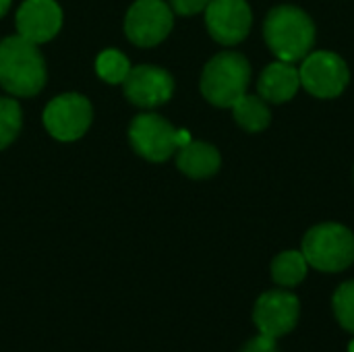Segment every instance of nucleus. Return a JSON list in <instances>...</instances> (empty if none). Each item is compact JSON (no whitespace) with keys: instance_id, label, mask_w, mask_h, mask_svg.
Listing matches in <instances>:
<instances>
[{"instance_id":"9d476101","label":"nucleus","mask_w":354,"mask_h":352,"mask_svg":"<svg viewBox=\"0 0 354 352\" xmlns=\"http://www.w3.org/2000/svg\"><path fill=\"white\" fill-rule=\"evenodd\" d=\"M205 23L216 41L234 46L251 29V8L245 0H209L205 6Z\"/></svg>"},{"instance_id":"6e6552de","label":"nucleus","mask_w":354,"mask_h":352,"mask_svg":"<svg viewBox=\"0 0 354 352\" xmlns=\"http://www.w3.org/2000/svg\"><path fill=\"white\" fill-rule=\"evenodd\" d=\"M172 25V8L164 0H137L124 19V31L129 39L141 48L164 41Z\"/></svg>"},{"instance_id":"dca6fc26","label":"nucleus","mask_w":354,"mask_h":352,"mask_svg":"<svg viewBox=\"0 0 354 352\" xmlns=\"http://www.w3.org/2000/svg\"><path fill=\"white\" fill-rule=\"evenodd\" d=\"M307 259L303 251H284L272 261V278L280 286L292 288L301 284L307 276Z\"/></svg>"},{"instance_id":"ddd939ff","label":"nucleus","mask_w":354,"mask_h":352,"mask_svg":"<svg viewBox=\"0 0 354 352\" xmlns=\"http://www.w3.org/2000/svg\"><path fill=\"white\" fill-rule=\"evenodd\" d=\"M299 87H301L299 68H295L292 62H284V60L268 64L259 75V83H257L259 95L272 104L288 102L290 98L297 95Z\"/></svg>"},{"instance_id":"6ab92c4d","label":"nucleus","mask_w":354,"mask_h":352,"mask_svg":"<svg viewBox=\"0 0 354 352\" xmlns=\"http://www.w3.org/2000/svg\"><path fill=\"white\" fill-rule=\"evenodd\" d=\"M332 305H334V313H336L338 324L346 332L354 334V280L338 286V290L334 293Z\"/></svg>"},{"instance_id":"5701e85b","label":"nucleus","mask_w":354,"mask_h":352,"mask_svg":"<svg viewBox=\"0 0 354 352\" xmlns=\"http://www.w3.org/2000/svg\"><path fill=\"white\" fill-rule=\"evenodd\" d=\"M348 352H354V340L348 344Z\"/></svg>"},{"instance_id":"f8f14e48","label":"nucleus","mask_w":354,"mask_h":352,"mask_svg":"<svg viewBox=\"0 0 354 352\" xmlns=\"http://www.w3.org/2000/svg\"><path fill=\"white\" fill-rule=\"evenodd\" d=\"M60 25L62 10L54 0H25L17 10V31L33 44L50 41Z\"/></svg>"},{"instance_id":"423d86ee","label":"nucleus","mask_w":354,"mask_h":352,"mask_svg":"<svg viewBox=\"0 0 354 352\" xmlns=\"http://www.w3.org/2000/svg\"><path fill=\"white\" fill-rule=\"evenodd\" d=\"M299 75H301V85L315 98H324V100L340 95L351 79L346 62L338 54L328 50L307 54L303 58Z\"/></svg>"},{"instance_id":"0eeeda50","label":"nucleus","mask_w":354,"mask_h":352,"mask_svg":"<svg viewBox=\"0 0 354 352\" xmlns=\"http://www.w3.org/2000/svg\"><path fill=\"white\" fill-rule=\"evenodd\" d=\"M91 104L79 93H62L44 110V127L58 141H75L83 137L91 124Z\"/></svg>"},{"instance_id":"f257e3e1","label":"nucleus","mask_w":354,"mask_h":352,"mask_svg":"<svg viewBox=\"0 0 354 352\" xmlns=\"http://www.w3.org/2000/svg\"><path fill=\"white\" fill-rule=\"evenodd\" d=\"M0 85L12 95L31 98L46 85V62L37 44L10 35L0 41Z\"/></svg>"},{"instance_id":"2eb2a0df","label":"nucleus","mask_w":354,"mask_h":352,"mask_svg":"<svg viewBox=\"0 0 354 352\" xmlns=\"http://www.w3.org/2000/svg\"><path fill=\"white\" fill-rule=\"evenodd\" d=\"M232 112H234V120L249 133H259L263 129H268L270 124V108L266 104V100L259 95H241L234 106H232Z\"/></svg>"},{"instance_id":"9b49d317","label":"nucleus","mask_w":354,"mask_h":352,"mask_svg":"<svg viewBox=\"0 0 354 352\" xmlns=\"http://www.w3.org/2000/svg\"><path fill=\"white\" fill-rule=\"evenodd\" d=\"M124 95L141 108H156L166 104L174 93V79L160 66L141 64L131 68L124 79Z\"/></svg>"},{"instance_id":"a211bd4d","label":"nucleus","mask_w":354,"mask_h":352,"mask_svg":"<svg viewBox=\"0 0 354 352\" xmlns=\"http://www.w3.org/2000/svg\"><path fill=\"white\" fill-rule=\"evenodd\" d=\"M21 122H23V112L17 100L0 98V149L8 147L17 139L21 131Z\"/></svg>"},{"instance_id":"f3484780","label":"nucleus","mask_w":354,"mask_h":352,"mask_svg":"<svg viewBox=\"0 0 354 352\" xmlns=\"http://www.w3.org/2000/svg\"><path fill=\"white\" fill-rule=\"evenodd\" d=\"M95 71L106 83H124L131 73L129 58L118 50H104L95 60Z\"/></svg>"},{"instance_id":"20e7f679","label":"nucleus","mask_w":354,"mask_h":352,"mask_svg":"<svg viewBox=\"0 0 354 352\" xmlns=\"http://www.w3.org/2000/svg\"><path fill=\"white\" fill-rule=\"evenodd\" d=\"M307 263L319 272H342L354 263V234L342 224H317L303 239Z\"/></svg>"},{"instance_id":"39448f33","label":"nucleus","mask_w":354,"mask_h":352,"mask_svg":"<svg viewBox=\"0 0 354 352\" xmlns=\"http://www.w3.org/2000/svg\"><path fill=\"white\" fill-rule=\"evenodd\" d=\"M129 137L135 151L149 162H164L191 141L189 131L174 129L166 118L151 112L139 114L133 120Z\"/></svg>"},{"instance_id":"4468645a","label":"nucleus","mask_w":354,"mask_h":352,"mask_svg":"<svg viewBox=\"0 0 354 352\" xmlns=\"http://www.w3.org/2000/svg\"><path fill=\"white\" fill-rule=\"evenodd\" d=\"M176 164L180 172L191 178H207L220 168V154L214 145L205 141H189L178 149Z\"/></svg>"},{"instance_id":"4be33fe9","label":"nucleus","mask_w":354,"mask_h":352,"mask_svg":"<svg viewBox=\"0 0 354 352\" xmlns=\"http://www.w3.org/2000/svg\"><path fill=\"white\" fill-rule=\"evenodd\" d=\"M10 2H12V0H0V17L6 15V10L10 8Z\"/></svg>"},{"instance_id":"412c9836","label":"nucleus","mask_w":354,"mask_h":352,"mask_svg":"<svg viewBox=\"0 0 354 352\" xmlns=\"http://www.w3.org/2000/svg\"><path fill=\"white\" fill-rule=\"evenodd\" d=\"M243 352H278V344H276V338L259 334L245 344Z\"/></svg>"},{"instance_id":"7ed1b4c3","label":"nucleus","mask_w":354,"mask_h":352,"mask_svg":"<svg viewBox=\"0 0 354 352\" xmlns=\"http://www.w3.org/2000/svg\"><path fill=\"white\" fill-rule=\"evenodd\" d=\"M251 79L249 60L239 52H220L203 68L201 93L207 102L220 108H232L247 93Z\"/></svg>"},{"instance_id":"f03ea898","label":"nucleus","mask_w":354,"mask_h":352,"mask_svg":"<svg viewBox=\"0 0 354 352\" xmlns=\"http://www.w3.org/2000/svg\"><path fill=\"white\" fill-rule=\"evenodd\" d=\"M263 35L278 60H303L315 44V25L311 17L290 4L276 6L268 12Z\"/></svg>"},{"instance_id":"1a4fd4ad","label":"nucleus","mask_w":354,"mask_h":352,"mask_svg":"<svg viewBox=\"0 0 354 352\" xmlns=\"http://www.w3.org/2000/svg\"><path fill=\"white\" fill-rule=\"evenodd\" d=\"M299 313H301V305L292 293L268 290L255 303L253 322L259 328V334L278 340L295 330L299 322Z\"/></svg>"},{"instance_id":"aec40b11","label":"nucleus","mask_w":354,"mask_h":352,"mask_svg":"<svg viewBox=\"0 0 354 352\" xmlns=\"http://www.w3.org/2000/svg\"><path fill=\"white\" fill-rule=\"evenodd\" d=\"M209 0H170V8L178 15H197L205 10Z\"/></svg>"}]
</instances>
